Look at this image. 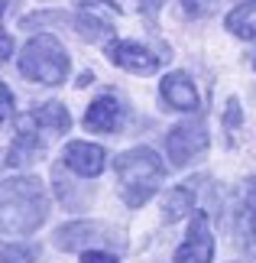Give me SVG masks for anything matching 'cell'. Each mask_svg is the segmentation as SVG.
<instances>
[{
	"label": "cell",
	"instance_id": "cell-1",
	"mask_svg": "<svg viewBox=\"0 0 256 263\" xmlns=\"http://www.w3.org/2000/svg\"><path fill=\"white\" fill-rule=\"evenodd\" d=\"M114 173L120 179V195L130 208H140L156 195V189L162 185L166 176V163L159 159L156 149L149 146H133L127 153H120L114 159Z\"/></svg>",
	"mask_w": 256,
	"mask_h": 263
},
{
	"label": "cell",
	"instance_id": "cell-2",
	"mask_svg": "<svg viewBox=\"0 0 256 263\" xmlns=\"http://www.w3.org/2000/svg\"><path fill=\"white\" fill-rule=\"evenodd\" d=\"M49 215V198L39 179L16 176L4 182V234H33Z\"/></svg>",
	"mask_w": 256,
	"mask_h": 263
},
{
	"label": "cell",
	"instance_id": "cell-3",
	"mask_svg": "<svg viewBox=\"0 0 256 263\" xmlns=\"http://www.w3.org/2000/svg\"><path fill=\"white\" fill-rule=\"evenodd\" d=\"M68 52L52 33H39L19 52V75L39 85H62L68 78Z\"/></svg>",
	"mask_w": 256,
	"mask_h": 263
},
{
	"label": "cell",
	"instance_id": "cell-4",
	"mask_svg": "<svg viewBox=\"0 0 256 263\" xmlns=\"http://www.w3.org/2000/svg\"><path fill=\"white\" fill-rule=\"evenodd\" d=\"M204 149H208V127H204L201 117H191V120H182L179 127H172L166 134V156L169 163L182 169L188 166L191 159H198Z\"/></svg>",
	"mask_w": 256,
	"mask_h": 263
},
{
	"label": "cell",
	"instance_id": "cell-5",
	"mask_svg": "<svg viewBox=\"0 0 256 263\" xmlns=\"http://www.w3.org/2000/svg\"><path fill=\"white\" fill-rule=\"evenodd\" d=\"M214 260V234L208 224V215L204 211H194L185 244L175 250V263H211Z\"/></svg>",
	"mask_w": 256,
	"mask_h": 263
},
{
	"label": "cell",
	"instance_id": "cell-6",
	"mask_svg": "<svg viewBox=\"0 0 256 263\" xmlns=\"http://www.w3.org/2000/svg\"><path fill=\"white\" fill-rule=\"evenodd\" d=\"M107 59L117 68L130 72V75H156L159 72V59L152 55L146 46L130 43V39H114V43H107Z\"/></svg>",
	"mask_w": 256,
	"mask_h": 263
},
{
	"label": "cell",
	"instance_id": "cell-7",
	"mask_svg": "<svg viewBox=\"0 0 256 263\" xmlns=\"http://www.w3.org/2000/svg\"><path fill=\"white\" fill-rule=\"evenodd\" d=\"M62 163H65V169H71L75 176L94 179V176L104 173V166H107V153H104V146H97V143H81V140H75V143H68V146H65Z\"/></svg>",
	"mask_w": 256,
	"mask_h": 263
},
{
	"label": "cell",
	"instance_id": "cell-8",
	"mask_svg": "<svg viewBox=\"0 0 256 263\" xmlns=\"http://www.w3.org/2000/svg\"><path fill=\"white\" fill-rule=\"evenodd\" d=\"M120 127H124V107L117 98L104 95L85 110V130H91V134H114Z\"/></svg>",
	"mask_w": 256,
	"mask_h": 263
},
{
	"label": "cell",
	"instance_id": "cell-9",
	"mask_svg": "<svg viewBox=\"0 0 256 263\" xmlns=\"http://www.w3.org/2000/svg\"><path fill=\"white\" fill-rule=\"evenodd\" d=\"M114 231L97 224V221H75V224H65L55 231V247L58 250H78L85 244H94V240H107Z\"/></svg>",
	"mask_w": 256,
	"mask_h": 263
},
{
	"label": "cell",
	"instance_id": "cell-10",
	"mask_svg": "<svg viewBox=\"0 0 256 263\" xmlns=\"http://www.w3.org/2000/svg\"><path fill=\"white\" fill-rule=\"evenodd\" d=\"M159 95L172 110H198V91H194V82L185 72H172L162 78Z\"/></svg>",
	"mask_w": 256,
	"mask_h": 263
},
{
	"label": "cell",
	"instance_id": "cell-11",
	"mask_svg": "<svg viewBox=\"0 0 256 263\" xmlns=\"http://www.w3.org/2000/svg\"><path fill=\"white\" fill-rule=\"evenodd\" d=\"M46 153V146L36 140V134H29L26 124H19L16 130V140H13V146L7 149V166H26V163H36L39 156Z\"/></svg>",
	"mask_w": 256,
	"mask_h": 263
},
{
	"label": "cell",
	"instance_id": "cell-12",
	"mask_svg": "<svg viewBox=\"0 0 256 263\" xmlns=\"http://www.w3.org/2000/svg\"><path fill=\"white\" fill-rule=\"evenodd\" d=\"M29 120L39 124V127H46V130H52V134H68V127H71L68 110H65V104H58V101H46V104L33 107Z\"/></svg>",
	"mask_w": 256,
	"mask_h": 263
},
{
	"label": "cell",
	"instance_id": "cell-13",
	"mask_svg": "<svg viewBox=\"0 0 256 263\" xmlns=\"http://www.w3.org/2000/svg\"><path fill=\"white\" fill-rule=\"evenodd\" d=\"M191 205H194V189L191 185H175V189L166 192V198H162V218L172 224V221H179L185 215H194Z\"/></svg>",
	"mask_w": 256,
	"mask_h": 263
},
{
	"label": "cell",
	"instance_id": "cell-14",
	"mask_svg": "<svg viewBox=\"0 0 256 263\" xmlns=\"http://www.w3.org/2000/svg\"><path fill=\"white\" fill-rule=\"evenodd\" d=\"M227 29L240 39H256V0H243L227 13Z\"/></svg>",
	"mask_w": 256,
	"mask_h": 263
},
{
	"label": "cell",
	"instance_id": "cell-15",
	"mask_svg": "<svg viewBox=\"0 0 256 263\" xmlns=\"http://www.w3.org/2000/svg\"><path fill=\"white\" fill-rule=\"evenodd\" d=\"M240 237L256 254V182H250L247 195H243V211H240Z\"/></svg>",
	"mask_w": 256,
	"mask_h": 263
},
{
	"label": "cell",
	"instance_id": "cell-16",
	"mask_svg": "<svg viewBox=\"0 0 256 263\" xmlns=\"http://www.w3.org/2000/svg\"><path fill=\"white\" fill-rule=\"evenodd\" d=\"M75 29H78L81 39H88V43H97L101 36L110 33V23H107V20H101L94 10H81V13L75 16Z\"/></svg>",
	"mask_w": 256,
	"mask_h": 263
},
{
	"label": "cell",
	"instance_id": "cell-17",
	"mask_svg": "<svg viewBox=\"0 0 256 263\" xmlns=\"http://www.w3.org/2000/svg\"><path fill=\"white\" fill-rule=\"evenodd\" d=\"M39 247L36 244H4V263H36Z\"/></svg>",
	"mask_w": 256,
	"mask_h": 263
},
{
	"label": "cell",
	"instance_id": "cell-18",
	"mask_svg": "<svg viewBox=\"0 0 256 263\" xmlns=\"http://www.w3.org/2000/svg\"><path fill=\"white\" fill-rule=\"evenodd\" d=\"M211 7H214V0H182V10H185L188 16H208L211 13Z\"/></svg>",
	"mask_w": 256,
	"mask_h": 263
},
{
	"label": "cell",
	"instance_id": "cell-19",
	"mask_svg": "<svg viewBox=\"0 0 256 263\" xmlns=\"http://www.w3.org/2000/svg\"><path fill=\"white\" fill-rule=\"evenodd\" d=\"M81 263H120L114 254H104V250H85L81 254Z\"/></svg>",
	"mask_w": 256,
	"mask_h": 263
},
{
	"label": "cell",
	"instance_id": "cell-20",
	"mask_svg": "<svg viewBox=\"0 0 256 263\" xmlns=\"http://www.w3.org/2000/svg\"><path fill=\"white\" fill-rule=\"evenodd\" d=\"M0 104H4V110H0V117H10V114H13V98H10V88L7 85H0Z\"/></svg>",
	"mask_w": 256,
	"mask_h": 263
},
{
	"label": "cell",
	"instance_id": "cell-21",
	"mask_svg": "<svg viewBox=\"0 0 256 263\" xmlns=\"http://www.w3.org/2000/svg\"><path fill=\"white\" fill-rule=\"evenodd\" d=\"M133 4H136V7L143 10V13H149V16H156V10H159L162 4H166V0H133Z\"/></svg>",
	"mask_w": 256,
	"mask_h": 263
},
{
	"label": "cell",
	"instance_id": "cell-22",
	"mask_svg": "<svg viewBox=\"0 0 256 263\" xmlns=\"http://www.w3.org/2000/svg\"><path fill=\"white\" fill-rule=\"evenodd\" d=\"M0 39H4V59H10V52H13V39H10V33H4Z\"/></svg>",
	"mask_w": 256,
	"mask_h": 263
},
{
	"label": "cell",
	"instance_id": "cell-23",
	"mask_svg": "<svg viewBox=\"0 0 256 263\" xmlns=\"http://www.w3.org/2000/svg\"><path fill=\"white\" fill-rule=\"evenodd\" d=\"M227 124H237V101L227 104Z\"/></svg>",
	"mask_w": 256,
	"mask_h": 263
},
{
	"label": "cell",
	"instance_id": "cell-24",
	"mask_svg": "<svg viewBox=\"0 0 256 263\" xmlns=\"http://www.w3.org/2000/svg\"><path fill=\"white\" fill-rule=\"evenodd\" d=\"M88 82H91V72H85V75L78 78V88H88Z\"/></svg>",
	"mask_w": 256,
	"mask_h": 263
},
{
	"label": "cell",
	"instance_id": "cell-25",
	"mask_svg": "<svg viewBox=\"0 0 256 263\" xmlns=\"http://www.w3.org/2000/svg\"><path fill=\"white\" fill-rule=\"evenodd\" d=\"M253 68H256V55H253Z\"/></svg>",
	"mask_w": 256,
	"mask_h": 263
}]
</instances>
